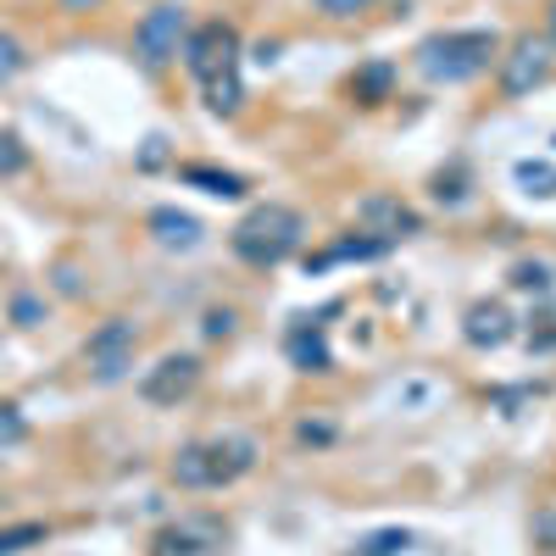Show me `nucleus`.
<instances>
[{
    "instance_id": "1",
    "label": "nucleus",
    "mask_w": 556,
    "mask_h": 556,
    "mask_svg": "<svg viewBox=\"0 0 556 556\" xmlns=\"http://www.w3.org/2000/svg\"><path fill=\"white\" fill-rule=\"evenodd\" d=\"M301 235H306L301 212L267 201V206H256V212L240 217V228H235V240H228V245H235V256L251 262V267H278L285 256L301 251Z\"/></svg>"
},
{
    "instance_id": "2",
    "label": "nucleus",
    "mask_w": 556,
    "mask_h": 556,
    "mask_svg": "<svg viewBox=\"0 0 556 556\" xmlns=\"http://www.w3.org/2000/svg\"><path fill=\"white\" fill-rule=\"evenodd\" d=\"M417 56H424V73H429V78L468 84V78H479V73L490 67L495 34H440V39H429Z\"/></svg>"
},
{
    "instance_id": "3",
    "label": "nucleus",
    "mask_w": 556,
    "mask_h": 556,
    "mask_svg": "<svg viewBox=\"0 0 556 556\" xmlns=\"http://www.w3.org/2000/svg\"><path fill=\"white\" fill-rule=\"evenodd\" d=\"M134 345H139V329L128 317H106L96 334L84 340V362H89V374H96L101 384H117L128 367H134Z\"/></svg>"
},
{
    "instance_id": "4",
    "label": "nucleus",
    "mask_w": 556,
    "mask_h": 556,
    "mask_svg": "<svg viewBox=\"0 0 556 556\" xmlns=\"http://www.w3.org/2000/svg\"><path fill=\"white\" fill-rule=\"evenodd\" d=\"M184 28H190V17H184L178 0L146 12V17H139V28H134V56L146 62V67H167L178 56V45H184Z\"/></svg>"
},
{
    "instance_id": "5",
    "label": "nucleus",
    "mask_w": 556,
    "mask_h": 556,
    "mask_svg": "<svg viewBox=\"0 0 556 556\" xmlns=\"http://www.w3.org/2000/svg\"><path fill=\"white\" fill-rule=\"evenodd\" d=\"M551 78V45L523 34L513 45V56H501V89H506V101H523L529 89H540Z\"/></svg>"
},
{
    "instance_id": "6",
    "label": "nucleus",
    "mask_w": 556,
    "mask_h": 556,
    "mask_svg": "<svg viewBox=\"0 0 556 556\" xmlns=\"http://www.w3.org/2000/svg\"><path fill=\"white\" fill-rule=\"evenodd\" d=\"M195 384H201V362L195 356H162L151 374L139 379V395H146L151 406H178Z\"/></svg>"
},
{
    "instance_id": "7",
    "label": "nucleus",
    "mask_w": 556,
    "mask_h": 556,
    "mask_svg": "<svg viewBox=\"0 0 556 556\" xmlns=\"http://www.w3.org/2000/svg\"><path fill=\"white\" fill-rule=\"evenodd\" d=\"M184 62H190L195 78H217V73H235V28L228 23H206L190 45H184Z\"/></svg>"
},
{
    "instance_id": "8",
    "label": "nucleus",
    "mask_w": 556,
    "mask_h": 556,
    "mask_svg": "<svg viewBox=\"0 0 556 556\" xmlns=\"http://www.w3.org/2000/svg\"><path fill=\"white\" fill-rule=\"evenodd\" d=\"M206 462H212V490L217 484H235L256 468V440L251 434H223V440H201Z\"/></svg>"
},
{
    "instance_id": "9",
    "label": "nucleus",
    "mask_w": 556,
    "mask_h": 556,
    "mask_svg": "<svg viewBox=\"0 0 556 556\" xmlns=\"http://www.w3.org/2000/svg\"><path fill=\"white\" fill-rule=\"evenodd\" d=\"M356 223H367L379 240H395V235H417L424 228V217H417L412 206H401L395 195H367L362 206H356Z\"/></svg>"
},
{
    "instance_id": "10",
    "label": "nucleus",
    "mask_w": 556,
    "mask_h": 556,
    "mask_svg": "<svg viewBox=\"0 0 556 556\" xmlns=\"http://www.w3.org/2000/svg\"><path fill=\"white\" fill-rule=\"evenodd\" d=\"M151 235H156V245H167V251H195L206 228H201L190 212H178V206H156V212H151Z\"/></svg>"
},
{
    "instance_id": "11",
    "label": "nucleus",
    "mask_w": 556,
    "mask_h": 556,
    "mask_svg": "<svg viewBox=\"0 0 556 556\" xmlns=\"http://www.w3.org/2000/svg\"><path fill=\"white\" fill-rule=\"evenodd\" d=\"M178 178H184V184H201V190L217 195V201H240V195H245V178H240V173H217V167H201V162L178 167Z\"/></svg>"
},
{
    "instance_id": "12",
    "label": "nucleus",
    "mask_w": 556,
    "mask_h": 556,
    "mask_svg": "<svg viewBox=\"0 0 556 556\" xmlns=\"http://www.w3.org/2000/svg\"><path fill=\"white\" fill-rule=\"evenodd\" d=\"M506 334H513V317H506V306H473V312H468V340H473V345H506Z\"/></svg>"
},
{
    "instance_id": "13",
    "label": "nucleus",
    "mask_w": 556,
    "mask_h": 556,
    "mask_svg": "<svg viewBox=\"0 0 556 556\" xmlns=\"http://www.w3.org/2000/svg\"><path fill=\"white\" fill-rule=\"evenodd\" d=\"M173 484L184 490H212V462H206V445H184L173 456Z\"/></svg>"
},
{
    "instance_id": "14",
    "label": "nucleus",
    "mask_w": 556,
    "mask_h": 556,
    "mask_svg": "<svg viewBox=\"0 0 556 556\" xmlns=\"http://www.w3.org/2000/svg\"><path fill=\"white\" fill-rule=\"evenodd\" d=\"M390 78H395V67H390V62H367V67L351 78L356 101H362V106H379V101L390 96Z\"/></svg>"
},
{
    "instance_id": "15",
    "label": "nucleus",
    "mask_w": 556,
    "mask_h": 556,
    "mask_svg": "<svg viewBox=\"0 0 556 556\" xmlns=\"http://www.w3.org/2000/svg\"><path fill=\"white\" fill-rule=\"evenodd\" d=\"M290 356H295V367H306V374H329V345H323V334H295L290 340Z\"/></svg>"
},
{
    "instance_id": "16",
    "label": "nucleus",
    "mask_w": 556,
    "mask_h": 556,
    "mask_svg": "<svg viewBox=\"0 0 556 556\" xmlns=\"http://www.w3.org/2000/svg\"><path fill=\"white\" fill-rule=\"evenodd\" d=\"M551 278H556L551 262H518V267H513V285L529 290V295H545V290H551Z\"/></svg>"
},
{
    "instance_id": "17",
    "label": "nucleus",
    "mask_w": 556,
    "mask_h": 556,
    "mask_svg": "<svg viewBox=\"0 0 556 556\" xmlns=\"http://www.w3.org/2000/svg\"><path fill=\"white\" fill-rule=\"evenodd\" d=\"M206 96H212V112H240V78L235 73H217L206 84Z\"/></svg>"
},
{
    "instance_id": "18",
    "label": "nucleus",
    "mask_w": 556,
    "mask_h": 556,
    "mask_svg": "<svg viewBox=\"0 0 556 556\" xmlns=\"http://www.w3.org/2000/svg\"><path fill=\"white\" fill-rule=\"evenodd\" d=\"M23 167H28V151H23L17 128H0V178H12V173H23Z\"/></svg>"
},
{
    "instance_id": "19",
    "label": "nucleus",
    "mask_w": 556,
    "mask_h": 556,
    "mask_svg": "<svg viewBox=\"0 0 556 556\" xmlns=\"http://www.w3.org/2000/svg\"><path fill=\"white\" fill-rule=\"evenodd\" d=\"M206 545L190 534V529H167V534H156V556H201Z\"/></svg>"
},
{
    "instance_id": "20",
    "label": "nucleus",
    "mask_w": 556,
    "mask_h": 556,
    "mask_svg": "<svg viewBox=\"0 0 556 556\" xmlns=\"http://www.w3.org/2000/svg\"><path fill=\"white\" fill-rule=\"evenodd\" d=\"M45 540V523H17V529H0V556H17L28 545Z\"/></svg>"
},
{
    "instance_id": "21",
    "label": "nucleus",
    "mask_w": 556,
    "mask_h": 556,
    "mask_svg": "<svg viewBox=\"0 0 556 556\" xmlns=\"http://www.w3.org/2000/svg\"><path fill=\"white\" fill-rule=\"evenodd\" d=\"M12 323H17V329H39V323H45V301L39 295H12Z\"/></svg>"
},
{
    "instance_id": "22",
    "label": "nucleus",
    "mask_w": 556,
    "mask_h": 556,
    "mask_svg": "<svg viewBox=\"0 0 556 556\" xmlns=\"http://www.w3.org/2000/svg\"><path fill=\"white\" fill-rule=\"evenodd\" d=\"M395 551H406V529H384V534H374L362 556H395Z\"/></svg>"
},
{
    "instance_id": "23",
    "label": "nucleus",
    "mask_w": 556,
    "mask_h": 556,
    "mask_svg": "<svg viewBox=\"0 0 556 556\" xmlns=\"http://www.w3.org/2000/svg\"><path fill=\"white\" fill-rule=\"evenodd\" d=\"M17 67H23V45H17L12 34H0V84H7Z\"/></svg>"
},
{
    "instance_id": "24",
    "label": "nucleus",
    "mask_w": 556,
    "mask_h": 556,
    "mask_svg": "<svg viewBox=\"0 0 556 556\" xmlns=\"http://www.w3.org/2000/svg\"><path fill=\"white\" fill-rule=\"evenodd\" d=\"M235 312H206V340H228V334H235Z\"/></svg>"
},
{
    "instance_id": "25",
    "label": "nucleus",
    "mask_w": 556,
    "mask_h": 556,
    "mask_svg": "<svg viewBox=\"0 0 556 556\" xmlns=\"http://www.w3.org/2000/svg\"><path fill=\"white\" fill-rule=\"evenodd\" d=\"M367 7V0H317V12H329V17H356Z\"/></svg>"
},
{
    "instance_id": "26",
    "label": "nucleus",
    "mask_w": 556,
    "mask_h": 556,
    "mask_svg": "<svg viewBox=\"0 0 556 556\" xmlns=\"http://www.w3.org/2000/svg\"><path fill=\"white\" fill-rule=\"evenodd\" d=\"M329 434H334L329 424H301V440H329Z\"/></svg>"
},
{
    "instance_id": "27",
    "label": "nucleus",
    "mask_w": 556,
    "mask_h": 556,
    "mask_svg": "<svg viewBox=\"0 0 556 556\" xmlns=\"http://www.w3.org/2000/svg\"><path fill=\"white\" fill-rule=\"evenodd\" d=\"M62 7H67V12H96L101 0H62Z\"/></svg>"
},
{
    "instance_id": "28",
    "label": "nucleus",
    "mask_w": 556,
    "mask_h": 556,
    "mask_svg": "<svg viewBox=\"0 0 556 556\" xmlns=\"http://www.w3.org/2000/svg\"><path fill=\"white\" fill-rule=\"evenodd\" d=\"M551 45H556V0H551Z\"/></svg>"
},
{
    "instance_id": "29",
    "label": "nucleus",
    "mask_w": 556,
    "mask_h": 556,
    "mask_svg": "<svg viewBox=\"0 0 556 556\" xmlns=\"http://www.w3.org/2000/svg\"><path fill=\"white\" fill-rule=\"evenodd\" d=\"M551 340H556V334H551Z\"/></svg>"
}]
</instances>
